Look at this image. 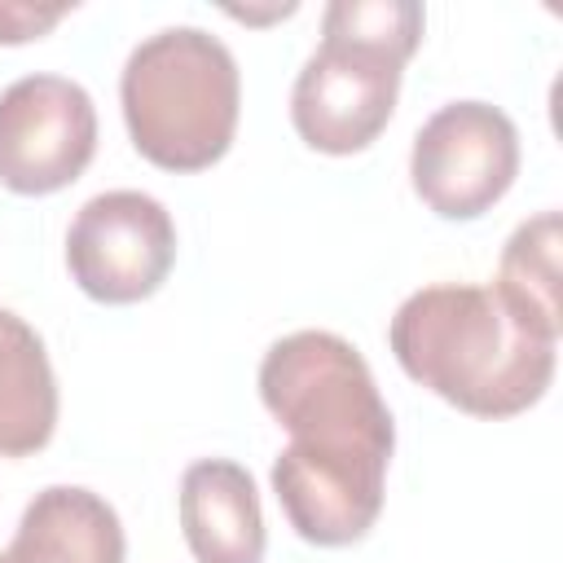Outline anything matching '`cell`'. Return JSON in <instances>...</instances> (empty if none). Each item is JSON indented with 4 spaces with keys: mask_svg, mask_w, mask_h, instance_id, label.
<instances>
[{
    "mask_svg": "<svg viewBox=\"0 0 563 563\" xmlns=\"http://www.w3.org/2000/svg\"><path fill=\"white\" fill-rule=\"evenodd\" d=\"M123 523L101 493L48 484L26 501L0 563H123Z\"/></svg>",
    "mask_w": 563,
    "mask_h": 563,
    "instance_id": "obj_9",
    "label": "cell"
},
{
    "mask_svg": "<svg viewBox=\"0 0 563 563\" xmlns=\"http://www.w3.org/2000/svg\"><path fill=\"white\" fill-rule=\"evenodd\" d=\"M400 75L405 62L396 53L347 35H321L290 88V123L299 141L334 158L369 150L396 114Z\"/></svg>",
    "mask_w": 563,
    "mask_h": 563,
    "instance_id": "obj_5",
    "label": "cell"
},
{
    "mask_svg": "<svg viewBox=\"0 0 563 563\" xmlns=\"http://www.w3.org/2000/svg\"><path fill=\"white\" fill-rule=\"evenodd\" d=\"M559 255H563V216L537 211L506 238L501 260H497V282H493L501 303L550 343H559L563 334Z\"/></svg>",
    "mask_w": 563,
    "mask_h": 563,
    "instance_id": "obj_11",
    "label": "cell"
},
{
    "mask_svg": "<svg viewBox=\"0 0 563 563\" xmlns=\"http://www.w3.org/2000/svg\"><path fill=\"white\" fill-rule=\"evenodd\" d=\"M427 13L413 0H334L321 13V35H347L409 62L422 44Z\"/></svg>",
    "mask_w": 563,
    "mask_h": 563,
    "instance_id": "obj_12",
    "label": "cell"
},
{
    "mask_svg": "<svg viewBox=\"0 0 563 563\" xmlns=\"http://www.w3.org/2000/svg\"><path fill=\"white\" fill-rule=\"evenodd\" d=\"M57 374L44 339L0 308V457H31L57 431Z\"/></svg>",
    "mask_w": 563,
    "mask_h": 563,
    "instance_id": "obj_10",
    "label": "cell"
},
{
    "mask_svg": "<svg viewBox=\"0 0 563 563\" xmlns=\"http://www.w3.org/2000/svg\"><path fill=\"white\" fill-rule=\"evenodd\" d=\"M176 264V220L141 189H106L88 198L66 229L70 282L97 303L150 299Z\"/></svg>",
    "mask_w": 563,
    "mask_h": 563,
    "instance_id": "obj_6",
    "label": "cell"
},
{
    "mask_svg": "<svg viewBox=\"0 0 563 563\" xmlns=\"http://www.w3.org/2000/svg\"><path fill=\"white\" fill-rule=\"evenodd\" d=\"M180 532L198 563H264V506L251 471L229 457H198L176 493Z\"/></svg>",
    "mask_w": 563,
    "mask_h": 563,
    "instance_id": "obj_8",
    "label": "cell"
},
{
    "mask_svg": "<svg viewBox=\"0 0 563 563\" xmlns=\"http://www.w3.org/2000/svg\"><path fill=\"white\" fill-rule=\"evenodd\" d=\"M519 176V128L493 101H449L413 136L409 185L440 220H479Z\"/></svg>",
    "mask_w": 563,
    "mask_h": 563,
    "instance_id": "obj_4",
    "label": "cell"
},
{
    "mask_svg": "<svg viewBox=\"0 0 563 563\" xmlns=\"http://www.w3.org/2000/svg\"><path fill=\"white\" fill-rule=\"evenodd\" d=\"M97 154V106L66 75H22L0 92V185L44 198L75 185Z\"/></svg>",
    "mask_w": 563,
    "mask_h": 563,
    "instance_id": "obj_7",
    "label": "cell"
},
{
    "mask_svg": "<svg viewBox=\"0 0 563 563\" xmlns=\"http://www.w3.org/2000/svg\"><path fill=\"white\" fill-rule=\"evenodd\" d=\"M132 150L163 172H207L238 136L242 70L229 44L202 26L145 35L119 75Z\"/></svg>",
    "mask_w": 563,
    "mask_h": 563,
    "instance_id": "obj_3",
    "label": "cell"
},
{
    "mask_svg": "<svg viewBox=\"0 0 563 563\" xmlns=\"http://www.w3.org/2000/svg\"><path fill=\"white\" fill-rule=\"evenodd\" d=\"M70 9H75V0H57V4L0 0V44H31V40L48 35Z\"/></svg>",
    "mask_w": 563,
    "mask_h": 563,
    "instance_id": "obj_13",
    "label": "cell"
},
{
    "mask_svg": "<svg viewBox=\"0 0 563 563\" xmlns=\"http://www.w3.org/2000/svg\"><path fill=\"white\" fill-rule=\"evenodd\" d=\"M396 365L471 418H515L554 378L559 343L528 330L493 286L435 282L413 290L387 325Z\"/></svg>",
    "mask_w": 563,
    "mask_h": 563,
    "instance_id": "obj_2",
    "label": "cell"
},
{
    "mask_svg": "<svg viewBox=\"0 0 563 563\" xmlns=\"http://www.w3.org/2000/svg\"><path fill=\"white\" fill-rule=\"evenodd\" d=\"M255 387L290 431L273 457L286 523L308 545H356L383 515L396 449V422L365 356L334 330H295L264 352Z\"/></svg>",
    "mask_w": 563,
    "mask_h": 563,
    "instance_id": "obj_1",
    "label": "cell"
},
{
    "mask_svg": "<svg viewBox=\"0 0 563 563\" xmlns=\"http://www.w3.org/2000/svg\"><path fill=\"white\" fill-rule=\"evenodd\" d=\"M299 4H273V9H229V18H238V22H273V18H290Z\"/></svg>",
    "mask_w": 563,
    "mask_h": 563,
    "instance_id": "obj_14",
    "label": "cell"
}]
</instances>
